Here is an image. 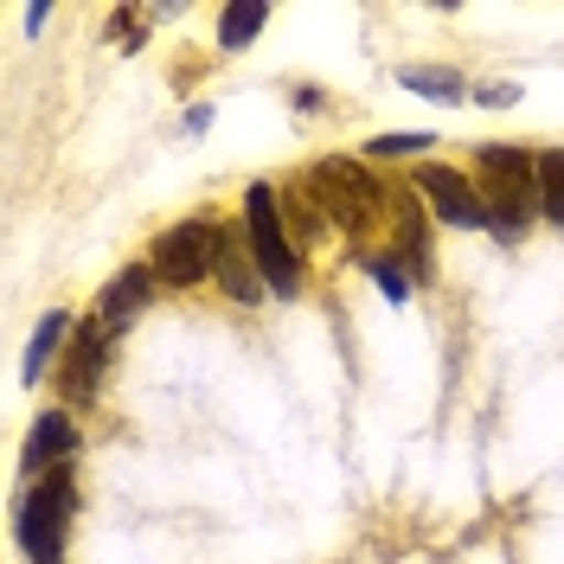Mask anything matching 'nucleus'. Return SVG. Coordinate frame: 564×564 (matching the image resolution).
Segmentation results:
<instances>
[{
    "label": "nucleus",
    "mask_w": 564,
    "mask_h": 564,
    "mask_svg": "<svg viewBox=\"0 0 564 564\" xmlns=\"http://www.w3.org/2000/svg\"><path fill=\"white\" fill-rule=\"evenodd\" d=\"M481 206H488V231L500 245H513L539 212V154L488 141L481 148Z\"/></svg>",
    "instance_id": "nucleus-1"
},
{
    "label": "nucleus",
    "mask_w": 564,
    "mask_h": 564,
    "mask_svg": "<svg viewBox=\"0 0 564 564\" xmlns=\"http://www.w3.org/2000/svg\"><path fill=\"white\" fill-rule=\"evenodd\" d=\"M70 513H77V488H70V468H52L45 481H39L26 500H20V513H13V532H20V545L33 552L39 564H58L65 552V527Z\"/></svg>",
    "instance_id": "nucleus-2"
},
{
    "label": "nucleus",
    "mask_w": 564,
    "mask_h": 564,
    "mask_svg": "<svg viewBox=\"0 0 564 564\" xmlns=\"http://www.w3.org/2000/svg\"><path fill=\"white\" fill-rule=\"evenodd\" d=\"M245 238H250V257H257L263 282H270L276 295H295V289H302V263H295V245H289V231H282V199L270 186H250L245 193Z\"/></svg>",
    "instance_id": "nucleus-3"
},
{
    "label": "nucleus",
    "mask_w": 564,
    "mask_h": 564,
    "mask_svg": "<svg viewBox=\"0 0 564 564\" xmlns=\"http://www.w3.org/2000/svg\"><path fill=\"white\" fill-rule=\"evenodd\" d=\"M154 276L167 282V289H193V282H206L218 270V225L212 218H186L174 231H161L154 238Z\"/></svg>",
    "instance_id": "nucleus-4"
},
{
    "label": "nucleus",
    "mask_w": 564,
    "mask_h": 564,
    "mask_svg": "<svg viewBox=\"0 0 564 564\" xmlns=\"http://www.w3.org/2000/svg\"><path fill=\"white\" fill-rule=\"evenodd\" d=\"M417 193H430V212L443 218V225H456V231H481L488 225V206H481V186L456 167H436V161H423L417 174Z\"/></svg>",
    "instance_id": "nucleus-5"
},
{
    "label": "nucleus",
    "mask_w": 564,
    "mask_h": 564,
    "mask_svg": "<svg viewBox=\"0 0 564 564\" xmlns=\"http://www.w3.org/2000/svg\"><path fill=\"white\" fill-rule=\"evenodd\" d=\"M308 193H315L321 206H327V218H340V225H366L372 218V199H379V186L359 174L352 161H321L315 174H308Z\"/></svg>",
    "instance_id": "nucleus-6"
},
{
    "label": "nucleus",
    "mask_w": 564,
    "mask_h": 564,
    "mask_svg": "<svg viewBox=\"0 0 564 564\" xmlns=\"http://www.w3.org/2000/svg\"><path fill=\"white\" fill-rule=\"evenodd\" d=\"M154 282H161V276H154V263H129V270H116V276H109V289L97 295V321H104L109 334H122V327L148 308Z\"/></svg>",
    "instance_id": "nucleus-7"
},
{
    "label": "nucleus",
    "mask_w": 564,
    "mask_h": 564,
    "mask_svg": "<svg viewBox=\"0 0 564 564\" xmlns=\"http://www.w3.org/2000/svg\"><path fill=\"white\" fill-rule=\"evenodd\" d=\"M212 276L225 282V295H231V302H263V289H270V282H263V270H257V257H250V238H238V231H231V225H218V270H212Z\"/></svg>",
    "instance_id": "nucleus-8"
},
{
    "label": "nucleus",
    "mask_w": 564,
    "mask_h": 564,
    "mask_svg": "<svg viewBox=\"0 0 564 564\" xmlns=\"http://www.w3.org/2000/svg\"><path fill=\"white\" fill-rule=\"evenodd\" d=\"M109 347H116V334H109L104 321H90L65 352V398H90L97 379L109 372Z\"/></svg>",
    "instance_id": "nucleus-9"
},
{
    "label": "nucleus",
    "mask_w": 564,
    "mask_h": 564,
    "mask_svg": "<svg viewBox=\"0 0 564 564\" xmlns=\"http://www.w3.org/2000/svg\"><path fill=\"white\" fill-rule=\"evenodd\" d=\"M70 449H77V430H70L65 411H45V417L33 423V436H26V475H52V468H65Z\"/></svg>",
    "instance_id": "nucleus-10"
},
{
    "label": "nucleus",
    "mask_w": 564,
    "mask_h": 564,
    "mask_svg": "<svg viewBox=\"0 0 564 564\" xmlns=\"http://www.w3.org/2000/svg\"><path fill=\"white\" fill-rule=\"evenodd\" d=\"M263 20H270L263 0H231V7L218 13V45H225V52H245L250 39L263 33Z\"/></svg>",
    "instance_id": "nucleus-11"
},
{
    "label": "nucleus",
    "mask_w": 564,
    "mask_h": 564,
    "mask_svg": "<svg viewBox=\"0 0 564 564\" xmlns=\"http://www.w3.org/2000/svg\"><path fill=\"white\" fill-rule=\"evenodd\" d=\"M398 84H404L411 97H430V104H462V77L443 70V65H404Z\"/></svg>",
    "instance_id": "nucleus-12"
},
{
    "label": "nucleus",
    "mask_w": 564,
    "mask_h": 564,
    "mask_svg": "<svg viewBox=\"0 0 564 564\" xmlns=\"http://www.w3.org/2000/svg\"><path fill=\"white\" fill-rule=\"evenodd\" d=\"M65 334H70V315H45V321H39L33 352H26V366H20V379H26V386H39V379H45V366L58 359V347H65Z\"/></svg>",
    "instance_id": "nucleus-13"
},
{
    "label": "nucleus",
    "mask_w": 564,
    "mask_h": 564,
    "mask_svg": "<svg viewBox=\"0 0 564 564\" xmlns=\"http://www.w3.org/2000/svg\"><path fill=\"white\" fill-rule=\"evenodd\" d=\"M539 212L564 225V148H545L539 154Z\"/></svg>",
    "instance_id": "nucleus-14"
},
{
    "label": "nucleus",
    "mask_w": 564,
    "mask_h": 564,
    "mask_svg": "<svg viewBox=\"0 0 564 564\" xmlns=\"http://www.w3.org/2000/svg\"><path fill=\"white\" fill-rule=\"evenodd\" d=\"M417 148H436V135H430V129H411V135H379L366 154H372V161H404V154H417Z\"/></svg>",
    "instance_id": "nucleus-15"
},
{
    "label": "nucleus",
    "mask_w": 564,
    "mask_h": 564,
    "mask_svg": "<svg viewBox=\"0 0 564 564\" xmlns=\"http://www.w3.org/2000/svg\"><path fill=\"white\" fill-rule=\"evenodd\" d=\"M366 270H372V282L386 289L391 302H411V270H404V263H391V257H366Z\"/></svg>",
    "instance_id": "nucleus-16"
},
{
    "label": "nucleus",
    "mask_w": 564,
    "mask_h": 564,
    "mask_svg": "<svg viewBox=\"0 0 564 564\" xmlns=\"http://www.w3.org/2000/svg\"><path fill=\"white\" fill-rule=\"evenodd\" d=\"M475 104H488V109H513V104H520V84H488V90H481Z\"/></svg>",
    "instance_id": "nucleus-17"
}]
</instances>
